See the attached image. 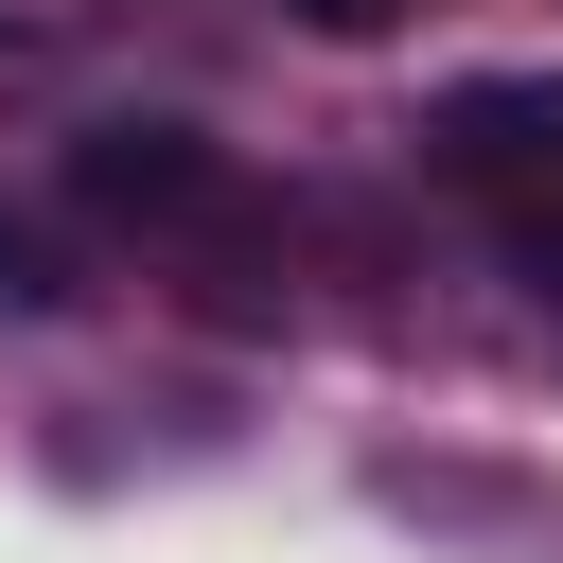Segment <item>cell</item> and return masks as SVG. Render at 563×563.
Returning <instances> with one entry per match:
<instances>
[{
  "label": "cell",
  "mask_w": 563,
  "mask_h": 563,
  "mask_svg": "<svg viewBox=\"0 0 563 563\" xmlns=\"http://www.w3.org/2000/svg\"><path fill=\"white\" fill-rule=\"evenodd\" d=\"M70 194H88V211H123V229H176V211H211L229 176H211V141H194V123H88V141H70Z\"/></svg>",
  "instance_id": "obj_1"
},
{
  "label": "cell",
  "mask_w": 563,
  "mask_h": 563,
  "mask_svg": "<svg viewBox=\"0 0 563 563\" xmlns=\"http://www.w3.org/2000/svg\"><path fill=\"white\" fill-rule=\"evenodd\" d=\"M510 282H528V299H563V194H528V211H510Z\"/></svg>",
  "instance_id": "obj_4"
},
{
  "label": "cell",
  "mask_w": 563,
  "mask_h": 563,
  "mask_svg": "<svg viewBox=\"0 0 563 563\" xmlns=\"http://www.w3.org/2000/svg\"><path fill=\"white\" fill-rule=\"evenodd\" d=\"M422 158L440 176H563V88H510V70L493 88H440L422 106Z\"/></svg>",
  "instance_id": "obj_2"
},
{
  "label": "cell",
  "mask_w": 563,
  "mask_h": 563,
  "mask_svg": "<svg viewBox=\"0 0 563 563\" xmlns=\"http://www.w3.org/2000/svg\"><path fill=\"white\" fill-rule=\"evenodd\" d=\"M299 18H317V35H387V0H299Z\"/></svg>",
  "instance_id": "obj_5"
},
{
  "label": "cell",
  "mask_w": 563,
  "mask_h": 563,
  "mask_svg": "<svg viewBox=\"0 0 563 563\" xmlns=\"http://www.w3.org/2000/svg\"><path fill=\"white\" fill-rule=\"evenodd\" d=\"M70 299V264H53V229L35 211H0V317H53Z\"/></svg>",
  "instance_id": "obj_3"
}]
</instances>
